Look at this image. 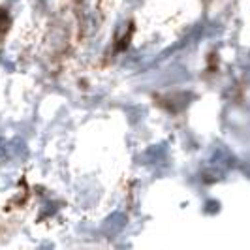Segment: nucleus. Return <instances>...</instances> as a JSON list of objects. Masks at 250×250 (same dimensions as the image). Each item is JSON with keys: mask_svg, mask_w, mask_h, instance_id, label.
Instances as JSON below:
<instances>
[{"mask_svg": "<svg viewBox=\"0 0 250 250\" xmlns=\"http://www.w3.org/2000/svg\"><path fill=\"white\" fill-rule=\"evenodd\" d=\"M2 152H4V149H2V147H0V156H2Z\"/></svg>", "mask_w": 250, "mask_h": 250, "instance_id": "f257e3e1", "label": "nucleus"}]
</instances>
